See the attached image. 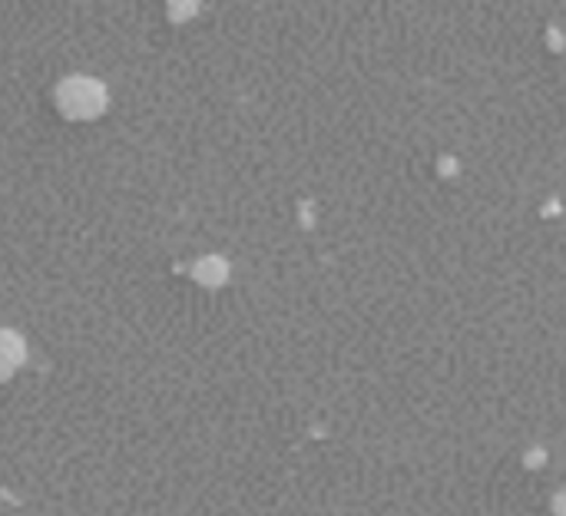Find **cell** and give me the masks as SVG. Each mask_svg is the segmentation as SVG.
<instances>
[{"instance_id":"6da1fadb","label":"cell","mask_w":566,"mask_h":516,"mask_svg":"<svg viewBox=\"0 0 566 516\" xmlns=\"http://www.w3.org/2000/svg\"><path fill=\"white\" fill-rule=\"evenodd\" d=\"M103 103H106V93L90 80H70L60 86V106L70 116H93L103 109Z\"/></svg>"}]
</instances>
